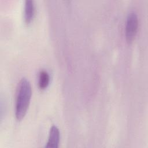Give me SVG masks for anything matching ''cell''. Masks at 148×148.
<instances>
[{
	"instance_id": "6da1fadb",
	"label": "cell",
	"mask_w": 148,
	"mask_h": 148,
	"mask_svg": "<svg viewBox=\"0 0 148 148\" xmlns=\"http://www.w3.org/2000/svg\"><path fill=\"white\" fill-rule=\"evenodd\" d=\"M32 95L30 82L23 77L20 81L16 93L15 102V116L20 120L24 118L28 110Z\"/></svg>"
},
{
	"instance_id": "7a4b0ae2",
	"label": "cell",
	"mask_w": 148,
	"mask_h": 148,
	"mask_svg": "<svg viewBox=\"0 0 148 148\" xmlns=\"http://www.w3.org/2000/svg\"><path fill=\"white\" fill-rule=\"evenodd\" d=\"M138 28V18L134 12H130L126 20L125 24V38L128 42H132L135 39Z\"/></svg>"
},
{
	"instance_id": "3957f363",
	"label": "cell",
	"mask_w": 148,
	"mask_h": 148,
	"mask_svg": "<svg viewBox=\"0 0 148 148\" xmlns=\"http://www.w3.org/2000/svg\"><path fill=\"white\" fill-rule=\"evenodd\" d=\"M60 139V134L58 128L56 125H53L50 130L48 140L45 145V147H58Z\"/></svg>"
},
{
	"instance_id": "277c9868",
	"label": "cell",
	"mask_w": 148,
	"mask_h": 148,
	"mask_svg": "<svg viewBox=\"0 0 148 148\" xmlns=\"http://www.w3.org/2000/svg\"><path fill=\"white\" fill-rule=\"evenodd\" d=\"M35 5L33 1L27 0L25 1L24 17L25 22L27 24H29L33 20L35 11Z\"/></svg>"
},
{
	"instance_id": "5b68a950",
	"label": "cell",
	"mask_w": 148,
	"mask_h": 148,
	"mask_svg": "<svg viewBox=\"0 0 148 148\" xmlns=\"http://www.w3.org/2000/svg\"><path fill=\"white\" fill-rule=\"evenodd\" d=\"M50 76L49 73L45 71L42 70L40 71L38 76V86L40 89L44 90L49 84Z\"/></svg>"
}]
</instances>
